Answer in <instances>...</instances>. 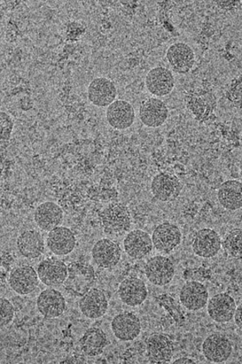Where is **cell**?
Returning <instances> with one entry per match:
<instances>
[{
	"instance_id": "cell-1",
	"label": "cell",
	"mask_w": 242,
	"mask_h": 364,
	"mask_svg": "<svg viewBox=\"0 0 242 364\" xmlns=\"http://www.w3.org/2000/svg\"><path fill=\"white\" fill-rule=\"evenodd\" d=\"M104 233L111 237H121L131 228V215L128 208L122 203H111L99 214Z\"/></svg>"
},
{
	"instance_id": "cell-2",
	"label": "cell",
	"mask_w": 242,
	"mask_h": 364,
	"mask_svg": "<svg viewBox=\"0 0 242 364\" xmlns=\"http://www.w3.org/2000/svg\"><path fill=\"white\" fill-rule=\"evenodd\" d=\"M145 276L150 283L163 287L170 284L175 275L173 262L163 255H156L148 259L145 266Z\"/></svg>"
},
{
	"instance_id": "cell-3",
	"label": "cell",
	"mask_w": 242,
	"mask_h": 364,
	"mask_svg": "<svg viewBox=\"0 0 242 364\" xmlns=\"http://www.w3.org/2000/svg\"><path fill=\"white\" fill-rule=\"evenodd\" d=\"M152 239L156 250L163 254H169L181 245L182 233L175 224L163 223L155 228Z\"/></svg>"
},
{
	"instance_id": "cell-4",
	"label": "cell",
	"mask_w": 242,
	"mask_h": 364,
	"mask_svg": "<svg viewBox=\"0 0 242 364\" xmlns=\"http://www.w3.org/2000/svg\"><path fill=\"white\" fill-rule=\"evenodd\" d=\"M175 86L174 75L168 68L155 67L146 75V89L155 97H163L169 95Z\"/></svg>"
},
{
	"instance_id": "cell-5",
	"label": "cell",
	"mask_w": 242,
	"mask_h": 364,
	"mask_svg": "<svg viewBox=\"0 0 242 364\" xmlns=\"http://www.w3.org/2000/svg\"><path fill=\"white\" fill-rule=\"evenodd\" d=\"M182 190V183L178 177L166 173L156 175L151 183L153 196L162 203L175 200Z\"/></svg>"
},
{
	"instance_id": "cell-6",
	"label": "cell",
	"mask_w": 242,
	"mask_h": 364,
	"mask_svg": "<svg viewBox=\"0 0 242 364\" xmlns=\"http://www.w3.org/2000/svg\"><path fill=\"white\" fill-rule=\"evenodd\" d=\"M146 352L151 363H170L174 355L173 341L166 335L155 333L146 339Z\"/></svg>"
},
{
	"instance_id": "cell-7",
	"label": "cell",
	"mask_w": 242,
	"mask_h": 364,
	"mask_svg": "<svg viewBox=\"0 0 242 364\" xmlns=\"http://www.w3.org/2000/svg\"><path fill=\"white\" fill-rule=\"evenodd\" d=\"M192 250L197 257L211 259L221 251L222 240L213 229H202L195 235L192 242Z\"/></svg>"
},
{
	"instance_id": "cell-8",
	"label": "cell",
	"mask_w": 242,
	"mask_h": 364,
	"mask_svg": "<svg viewBox=\"0 0 242 364\" xmlns=\"http://www.w3.org/2000/svg\"><path fill=\"white\" fill-rule=\"evenodd\" d=\"M121 254L120 245L108 238L99 240L94 245L92 250L94 262L104 269H111L119 264Z\"/></svg>"
},
{
	"instance_id": "cell-9",
	"label": "cell",
	"mask_w": 242,
	"mask_h": 364,
	"mask_svg": "<svg viewBox=\"0 0 242 364\" xmlns=\"http://www.w3.org/2000/svg\"><path fill=\"white\" fill-rule=\"evenodd\" d=\"M202 351L205 358L215 363L228 361L233 353L230 340L221 334L209 336L202 343Z\"/></svg>"
},
{
	"instance_id": "cell-10",
	"label": "cell",
	"mask_w": 242,
	"mask_h": 364,
	"mask_svg": "<svg viewBox=\"0 0 242 364\" xmlns=\"http://www.w3.org/2000/svg\"><path fill=\"white\" fill-rule=\"evenodd\" d=\"M236 309V300L225 292L219 293L211 298L207 304V312L210 318L219 323L232 321Z\"/></svg>"
},
{
	"instance_id": "cell-11",
	"label": "cell",
	"mask_w": 242,
	"mask_h": 364,
	"mask_svg": "<svg viewBox=\"0 0 242 364\" xmlns=\"http://www.w3.org/2000/svg\"><path fill=\"white\" fill-rule=\"evenodd\" d=\"M168 114L167 106L158 98H148L144 100L139 107L141 122L150 128H158L163 126L167 120Z\"/></svg>"
},
{
	"instance_id": "cell-12",
	"label": "cell",
	"mask_w": 242,
	"mask_h": 364,
	"mask_svg": "<svg viewBox=\"0 0 242 364\" xmlns=\"http://www.w3.org/2000/svg\"><path fill=\"white\" fill-rule=\"evenodd\" d=\"M179 299L187 311L197 312L208 304L209 292L204 284L192 281L184 284Z\"/></svg>"
},
{
	"instance_id": "cell-13",
	"label": "cell",
	"mask_w": 242,
	"mask_h": 364,
	"mask_svg": "<svg viewBox=\"0 0 242 364\" xmlns=\"http://www.w3.org/2000/svg\"><path fill=\"white\" fill-rule=\"evenodd\" d=\"M114 336L122 342L136 339L142 331L138 316L131 312H123L114 316L111 322Z\"/></svg>"
},
{
	"instance_id": "cell-14",
	"label": "cell",
	"mask_w": 242,
	"mask_h": 364,
	"mask_svg": "<svg viewBox=\"0 0 242 364\" xmlns=\"http://www.w3.org/2000/svg\"><path fill=\"white\" fill-rule=\"evenodd\" d=\"M37 273L39 280L49 287H58L65 284L68 277L65 263L55 258L47 259L39 263Z\"/></svg>"
},
{
	"instance_id": "cell-15",
	"label": "cell",
	"mask_w": 242,
	"mask_h": 364,
	"mask_svg": "<svg viewBox=\"0 0 242 364\" xmlns=\"http://www.w3.org/2000/svg\"><path fill=\"white\" fill-rule=\"evenodd\" d=\"M67 304L62 294L58 290L48 289L43 291L37 299V308L45 318H57L65 313Z\"/></svg>"
},
{
	"instance_id": "cell-16",
	"label": "cell",
	"mask_w": 242,
	"mask_h": 364,
	"mask_svg": "<svg viewBox=\"0 0 242 364\" xmlns=\"http://www.w3.org/2000/svg\"><path fill=\"white\" fill-rule=\"evenodd\" d=\"M117 90L115 84L104 77L94 79L88 88L89 102L99 107H108L115 102Z\"/></svg>"
},
{
	"instance_id": "cell-17",
	"label": "cell",
	"mask_w": 242,
	"mask_h": 364,
	"mask_svg": "<svg viewBox=\"0 0 242 364\" xmlns=\"http://www.w3.org/2000/svg\"><path fill=\"white\" fill-rule=\"evenodd\" d=\"M106 119L109 126L117 130L130 128L134 124V107L126 100H117L107 107Z\"/></svg>"
},
{
	"instance_id": "cell-18",
	"label": "cell",
	"mask_w": 242,
	"mask_h": 364,
	"mask_svg": "<svg viewBox=\"0 0 242 364\" xmlns=\"http://www.w3.org/2000/svg\"><path fill=\"white\" fill-rule=\"evenodd\" d=\"M167 59L174 72L178 74L189 73L195 62L192 48L185 43L171 45L167 51Z\"/></svg>"
},
{
	"instance_id": "cell-19",
	"label": "cell",
	"mask_w": 242,
	"mask_h": 364,
	"mask_svg": "<svg viewBox=\"0 0 242 364\" xmlns=\"http://www.w3.org/2000/svg\"><path fill=\"white\" fill-rule=\"evenodd\" d=\"M152 237L142 230L130 231L123 240V249L129 257L142 259L153 249Z\"/></svg>"
},
{
	"instance_id": "cell-20",
	"label": "cell",
	"mask_w": 242,
	"mask_h": 364,
	"mask_svg": "<svg viewBox=\"0 0 242 364\" xmlns=\"http://www.w3.org/2000/svg\"><path fill=\"white\" fill-rule=\"evenodd\" d=\"M38 273L33 267L22 266L15 268L9 278L11 289L21 296L33 293L39 284Z\"/></svg>"
},
{
	"instance_id": "cell-21",
	"label": "cell",
	"mask_w": 242,
	"mask_h": 364,
	"mask_svg": "<svg viewBox=\"0 0 242 364\" xmlns=\"http://www.w3.org/2000/svg\"><path fill=\"white\" fill-rule=\"evenodd\" d=\"M77 239L72 230L65 227L54 228L47 237V246L54 255L65 257L75 249Z\"/></svg>"
},
{
	"instance_id": "cell-22",
	"label": "cell",
	"mask_w": 242,
	"mask_h": 364,
	"mask_svg": "<svg viewBox=\"0 0 242 364\" xmlns=\"http://www.w3.org/2000/svg\"><path fill=\"white\" fill-rule=\"evenodd\" d=\"M119 295L122 303L135 307L142 305L148 296V289L144 282L137 277L123 280L119 289Z\"/></svg>"
},
{
	"instance_id": "cell-23",
	"label": "cell",
	"mask_w": 242,
	"mask_h": 364,
	"mask_svg": "<svg viewBox=\"0 0 242 364\" xmlns=\"http://www.w3.org/2000/svg\"><path fill=\"white\" fill-rule=\"evenodd\" d=\"M109 303L105 293L92 289L84 294L79 301L80 311L89 319H98L107 312Z\"/></svg>"
},
{
	"instance_id": "cell-24",
	"label": "cell",
	"mask_w": 242,
	"mask_h": 364,
	"mask_svg": "<svg viewBox=\"0 0 242 364\" xmlns=\"http://www.w3.org/2000/svg\"><path fill=\"white\" fill-rule=\"evenodd\" d=\"M64 219L62 208L52 201L39 205L35 212L34 220L36 225L44 231H51L59 227Z\"/></svg>"
},
{
	"instance_id": "cell-25",
	"label": "cell",
	"mask_w": 242,
	"mask_h": 364,
	"mask_svg": "<svg viewBox=\"0 0 242 364\" xmlns=\"http://www.w3.org/2000/svg\"><path fill=\"white\" fill-rule=\"evenodd\" d=\"M17 249L23 257L35 259L40 257L45 251V242L36 230H26L17 239Z\"/></svg>"
},
{
	"instance_id": "cell-26",
	"label": "cell",
	"mask_w": 242,
	"mask_h": 364,
	"mask_svg": "<svg viewBox=\"0 0 242 364\" xmlns=\"http://www.w3.org/2000/svg\"><path fill=\"white\" fill-rule=\"evenodd\" d=\"M217 198L226 210H238L242 208V183L234 180L224 182L218 190Z\"/></svg>"
},
{
	"instance_id": "cell-27",
	"label": "cell",
	"mask_w": 242,
	"mask_h": 364,
	"mask_svg": "<svg viewBox=\"0 0 242 364\" xmlns=\"http://www.w3.org/2000/svg\"><path fill=\"white\" fill-rule=\"evenodd\" d=\"M80 345L86 355L97 356L104 353L108 345L107 336L101 328H91L84 332Z\"/></svg>"
},
{
	"instance_id": "cell-28",
	"label": "cell",
	"mask_w": 242,
	"mask_h": 364,
	"mask_svg": "<svg viewBox=\"0 0 242 364\" xmlns=\"http://www.w3.org/2000/svg\"><path fill=\"white\" fill-rule=\"evenodd\" d=\"M222 245L231 257L242 259V230H231L225 237Z\"/></svg>"
},
{
	"instance_id": "cell-29",
	"label": "cell",
	"mask_w": 242,
	"mask_h": 364,
	"mask_svg": "<svg viewBox=\"0 0 242 364\" xmlns=\"http://www.w3.org/2000/svg\"><path fill=\"white\" fill-rule=\"evenodd\" d=\"M1 126V151H5L10 145L11 137L13 129V122L11 116L6 112H1L0 119Z\"/></svg>"
},
{
	"instance_id": "cell-30",
	"label": "cell",
	"mask_w": 242,
	"mask_h": 364,
	"mask_svg": "<svg viewBox=\"0 0 242 364\" xmlns=\"http://www.w3.org/2000/svg\"><path fill=\"white\" fill-rule=\"evenodd\" d=\"M0 314H1L0 322L2 327H6L12 322L15 311L11 301L5 298L0 299Z\"/></svg>"
},
{
	"instance_id": "cell-31",
	"label": "cell",
	"mask_w": 242,
	"mask_h": 364,
	"mask_svg": "<svg viewBox=\"0 0 242 364\" xmlns=\"http://www.w3.org/2000/svg\"><path fill=\"white\" fill-rule=\"evenodd\" d=\"M234 323L236 326L242 331V304L237 306L236 314H234Z\"/></svg>"
},
{
	"instance_id": "cell-32",
	"label": "cell",
	"mask_w": 242,
	"mask_h": 364,
	"mask_svg": "<svg viewBox=\"0 0 242 364\" xmlns=\"http://www.w3.org/2000/svg\"><path fill=\"white\" fill-rule=\"evenodd\" d=\"M174 363H178V364H189V363H197L195 360L193 359L189 358H178L176 360L174 361Z\"/></svg>"
},
{
	"instance_id": "cell-33",
	"label": "cell",
	"mask_w": 242,
	"mask_h": 364,
	"mask_svg": "<svg viewBox=\"0 0 242 364\" xmlns=\"http://www.w3.org/2000/svg\"><path fill=\"white\" fill-rule=\"evenodd\" d=\"M240 175L242 178V161L241 162V165H240Z\"/></svg>"
}]
</instances>
